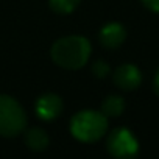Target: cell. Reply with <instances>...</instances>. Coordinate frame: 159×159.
Returning <instances> with one entry per match:
<instances>
[{
	"instance_id": "obj_1",
	"label": "cell",
	"mask_w": 159,
	"mask_h": 159,
	"mask_svg": "<svg viewBox=\"0 0 159 159\" xmlns=\"http://www.w3.org/2000/svg\"><path fill=\"white\" fill-rule=\"evenodd\" d=\"M91 53H92L91 42L86 38L78 34L59 38L52 45L50 50L53 62L66 70L81 69L91 58Z\"/></svg>"
},
{
	"instance_id": "obj_2",
	"label": "cell",
	"mask_w": 159,
	"mask_h": 159,
	"mask_svg": "<svg viewBox=\"0 0 159 159\" xmlns=\"http://www.w3.org/2000/svg\"><path fill=\"white\" fill-rule=\"evenodd\" d=\"M108 131V117L100 111L84 109L76 112L70 120L72 136L84 143H92L102 139Z\"/></svg>"
},
{
	"instance_id": "obj_3",
	"label": "cell",
	"mask_w": 159,
	"mask_h": 159,
	"mask_svg": "<svg viewBox=\"0 0 159 159\" xmlns=\"http://www.w3.org/2000/svg\"><path fill=\"white\" fill-rule=\"evenodd\" d=\"M27 125V116L17 100L10 95H0V136L16 137Z\"/></svg>"
},
{
	"instance_id": "obj_4",
	"label": "cell",
	"mask_w": 159,
	"mask_h": 159,
	"mask_svg": "<svg viewBox=\"0 0 159 159\" xmlns=\"http://www.w3.org/2000/svg\"><path fill=\"white\" fill-rule=\"evenodd\" d=\"M106 148L117 159H131L139 151V142L128 128H116L108 136Z\"/></svg>"
},
{
	"instance_id": "obj_5",
	"label": "cell",
	"mask_w": 159,
	"mask_h": 159,
	"mask_svg": "<svg viewBox=\"0 0 159 159\" xmlns=\"http://www.w3.org/2000/svg\"><path fill=\"white\" fill-rule=\"evenodd\" d=\"M112 80H114V84L119 89L134 91L142 83V73L134 64H123L116 69Z\"/></svg>"
},
{
	"instance_id": "obj_6",
	"label": "cell",
	"mask_w": 159,
	"mask_h": 159,
	"mask_svg": "<svg viewBox=\"0 0 159 159\" xmlns=\"http://www.w3.org/2000/svg\"><path fill=\"white\" fill-rule=\"evenodd\" d=\"M62 112V100L56 94H44L36 100V114L44 122L55 120Z\"/></svg>"
},
{
	"instance_id": "obj_7",
	"label": "cell",
	"mask_w": 159,
	"mask_h": 159,
	"mask_svg": "<svg viewBox=\"0 0 159 159\" xmlns=\"http://www.w3.org/2000/svg\"><path fill=\"white\" fill-rule=\"evenodd\" d=\"M125 38H126V30L119 22H109V24H106L100 30V34H98L100 44L105 48H111V50L119 48L123 44Z\"/></svg>"
},
{
	"instance_id": "obj_8",
	"label": "cell",
	"mask_w": 159,
	"mask_h": 159,
	"mask_svg": "<svg viewBox=\"0 0 159 159\" xmlns=\"http://www.w3.org/2000/svg\"><path fill=\"white\" fill-rule=\"evenodd\" d=\"M50 139L42 128H31L25 133V145L31 151H44Z\"/></svg>"
},
{
	"instance_id": "obj_9",
	"label": "cell",
	"mask_w": 159,
	"mask_h": 159,
	"mask_svg": "<svg viewBox=\"0 0 159 159\" xmlns=\"http://www.w3.org/2000/svg\"><path fill=\"white\" fill-rule=\"evenodd\" d=\"M125 109V100L120 95H108L102 102L100 112L106 117H119Z\"/></svg>"
},
{
	"instance_id": "obj_10",
	"label": "cell",
	"mask_w": 159,
	"mask_h": 159,
	"mask_svg": "<svg viewBox=\"0 0 159 159\" xmlns=\"http://www.w3.org/2000/svg\"><path fill=\"white\" fill-rule=\"evenodd\" d=\"M81 0H48L50 8L58 14H70L76 10Z\"/></svg>"
},
{
	"instance_id": "obj_11",
	"label": "cell",
	"mask_w": 159,
	"mask_h": 159,
	"mask_svg": "<svg viewBox=\"0 0 159 159\" xmlns=\"http://www.w3.org/2000/svg\"><path fill=\"white\" fill-rule=\"evenodd\" d=\"M92 72H94L95 76H98V78H105V76H108V73L111 72V69H109L108 62L98 59V61L94 62V66H92Z\"/></svg>"
},
{
	"instance_id": "obj_12",
	"label": "cell",
	"mask_w": 159,
	"mask_h": 159,
	"mask_svg": "<svg viewBox=\"0 0 159 159\" xmlns=\"http://www.w3.org/2000/svg\"><path fill=\"white\" fill-rule=\"evenodd\" d=\"M143 7L153 13H159V0H140Z\"/></svg>"
},
{
	"instance_id": "obj_13",
	"label": "cell",
	"mask_w": 159,
	"mask_h": 159,
	"mask_svg": "<svg viewBox=\"0 0 159 159\" xmlns=\"http://www.w3.org/2000/svg\"><path fill=\"white\" fill-rule=\"evenodd\" d=\"M153 89L159 95V69L156 70V75H154V80H153Z\"/></svg>"
}]
</instances>
